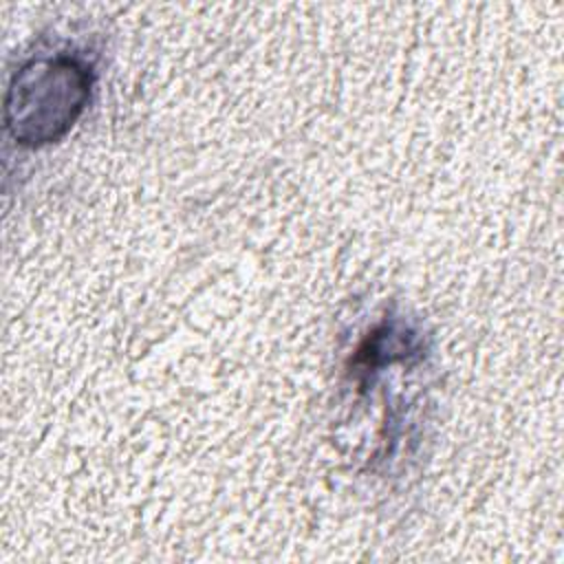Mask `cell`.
Wrapping results in <instances>:
<instances>
[{
	"instance_id": "cell-1",
	"label": "cell",
	"mask_w": 564,
	"mask_h": 564,
	"mask_svg": "<svg viewBox=\"0 0 564 564\" xmlns=\"http://www.w3.org/2000/svg\"><path fill=\"white\" fill-rule=\"evenodd\" d=\"M93 88V70L77 57L33 59L13 77L4 121L24 145L53 143L84 112Z\"/></svg>"
},
{
	"instance_id": "cell-2",
	"label": "cell",
	"mask_w": 564,
	"mask_h": 564,
	"mask_svg": "<svg viewBox=\"0 0 564 564\" xmlns=\"http://www.w3.org/2000/svg\"><path fill=\"white\" fill-rule=\"evenodd\" d=\"M414 350H419V339L412 330H397L392 324H383L359 346L355 366L370 370L392 359H405Z\"/></svg>"
}]
</instances>
